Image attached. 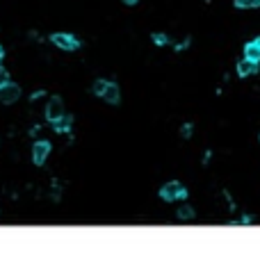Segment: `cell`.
I'll use <instances>...</instances> for the list:
<instances>
[{"label":"cell","instance_id":"cell-1","mask_svg":"<svg viewBox=\"0 0 260 262\" xmlns=\"http://www.w3.org/2000/svg\"><path fill=\"white\" fill-rule=\"evenodd\" d=\"M160 196H162L164 201H176V198L187 196V189H185L180 182H167V185L160 189Z\"/></svg>","mask_w":260,"mask_h":262},{"label":"cell","instance_id":"cell-2","mask_svg":"<svg viewBox=\"0 0 260 262\" xmlns=\"http://www.w3.org/2000/svg\"><path fill=\"white\" fill-rule=\"evenodd\" d=\"M18 98H21V87L18 85H14V82H5V85L0 87V103L9 105V103H16Z\"/></svg>","mask_w":260,"mask_h":262},{"label":"cell","instance_id":"cell-3","mask_svg":"<svg viewBox=\"0 0 260 262\" xmlns=\"http://www.w3.org/2000/svg\"><path fill=\"white\" fill-rule=\"evenodd\" d=\"M50 41L57 46V48L62 50H76L78 48V39L73 37V34H64V32H57L50 37Z\"/></svg>","mask_w":260,"mask_h":262},{"label":"cell","instance_id":"cell-4","mask_svg":"<svg viewBox=\"0 0 260 262\" xmlns=\"http://www.w3.org/2000/svg\"><path fill=\"white\" fill-rule=\"evenodd\" d=\"M62 114H64V103H62L60 98H50L48 105H46V119L53 123V121H57Z\"/></svg>","mask_w":260,"mask_h":262},{"label":"cell","instance_id":"cell-5","mask_svg":"<svg viewBox=\"0 0 260 262\" xmlns=\"http://www.w3.org/2000/svg\"><path fill=\"white\" fill-rule=\"evenodd\" d=\"M48 153H50V144H48V141H37V144H34V148H32L34 164H43V162H46V157H48Z\"/></svg>","mask_w":260,"mask_h":262},{"label":"cell","instance_id":"cell-6","mask_svg":"<svg viewBox=\"0 0 260 262\" xmlns=\"http://www.w3.org/2000/svg\"><path fill=\"white\" fill-rule=\"evenodd\" d=\"M101 98H105V101H108L110 105H119V101H121L119 87L112 85V82H108V87H105V91H103V96H101Z\"/></svg>","mask_w":260,"mask_h":262},{"label":"cell","instance_id":"cell-7","mask_svg":"<svg viewBox=\"0 0 260 262\" xmlns=\"http://www.w3.org/2000/svg\"><path fill=\"white\" fill-rule=\"evenodd\" d=\"M258 71V62H251V59H244L238 62V75L240 78H247V75H254Z\"/></svg>","mask_w":260,"mask_h":262},{"label":"cell","instance_id":"cell-8","mask_svg":"<svg viewBox=\"0 0 260 262\" xmlns=\"http://www.w3.org/2000/svg\"><path fill=\"white\" fill-rule=\"evenodd\" d=\"M244 59H251V62H260V41H258V39L244 46Z\"/></svg>","mask_w":260,"mask_h":262},{"label":"cell","instance_id":"cell-9","mask_svg":"<svg viewBox=\"0 0 260 262\" xmlns=\"http://www.w3.org/2000/svg\"><path fill=\"white\" fill-rule=\"evenodd\" d=\"M71 123H73V119L66 117V114H62L57 121H53V126H55V130H57V132H69Z\"/></svg>","mask_w":260,"mask_h":262},{"label":"cell","instance_id":"cell-10","mask_svg":"<svg viewBox=\"0 0 260 262\" xmlns=\"http://www.w3.org/2000/svg\"><path fill=\"white\" fill-rule=\"evenodd\" d=\"M235 7L238 9H256V7H260V0H235Z\"/></svg>","mask_w":260,"mask_h":262},{"label":"cell","instance_id":"cell-11","mask_svg":"<svg viewBox=\"0 0 260 262\" xmlns=\"http://www.w3.org/2000/svg\"><path fill=\"white\" fill-rule=\"evenodd\" d=\"M192 217H194V210H192L190 205H183V208L178 210V219L187 221V219H192Z\"/></svg>","mask_w":260,"mask_h":262},{"label":"cell","instance_id":"cell-12","mask_svg":"<svg viewBox=\"0 0 260 262\" xmlns=\"http://www.w3.org/2000/svg\"><path fill=\"white\" fill-rule=\"evenodd\" d=\"M105 87H108V80H96V82H94V87H92V91L96 94V96H103Z\"/></svg>","mask_w":260,"mask_h":262},{"label":"cell","instance_id":"cell-13","mask_svg":"<svg viewBox=\"0 0 260 262\" xmlns=\"http://www.w3.org/2000/svg\"><path fill=\"white\" fill-rule=\"evenodd\" d=\"M153 41H155L157 46H164V43H167V37H164V34H153Z\"/></svg>","mask_w":260,"mask_h":262},{"label":"cell","instance_id":"cell-14","mask_svg":"<svg viewBox=\"0 0 260 262\" xmlns=\"http://www.w3.org/2000/svg\"><path fill=\"white\" fill-rule=\"evenodd\" d=\"M5 82H9V75H7L5 69H0V87L5 85Z\"/></svg>","mask_w":260,"mask_h":262},{"label":"cell","instance_id":"cell-15","mask_svg":"<svg viewBox=\"0 0 260 262\" xmlns=\"http://www.w3.org/2000/svg\"><path fill=\"white\" fill-rule=\"evenodd\" d=\"M190 132H192V128H190V126H185V128H183V137H190Z\"/></svg>","mask_w":260,"mask_h":262},{"label":"cell","instance_id":"cell-16","mask_svg":"<svg viewBox=\"0 0 260 262\" xmlns=\"http://www.w3.org/2000/svg\"><path fill=\"white\" fill-rule=\"evenodd\" d=\"M126 5H137V2H139V0H124Z\"/></svg>","mask_w":260,"mask_h":262},{"label":"cell","instance_id":"cell-17","mask_svg":"<svg viewBox=\"0 0 260 262\" xmlns=\"http://www.w3.org/2000/svg\"><path fill=\"white\" fill-rule=\"evenodd\" d=\"M0 62H2V50H0Z\"/></svg>","mask_w":260,"mask_h":262},{"label":"cell","instance_id":"cell-18","mask_svg":"<svg viewBox=\"0 0 260 262\" xmlns=\"http://www.w3.org/2000/svg\"><path fill=\"white\" fill-rule=\"evenodd\" d=\"M258 41H260V37H258Z\"/></svg>","mask_w":260,"mask_h":262}]
</instances>
